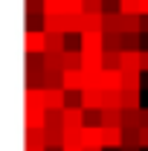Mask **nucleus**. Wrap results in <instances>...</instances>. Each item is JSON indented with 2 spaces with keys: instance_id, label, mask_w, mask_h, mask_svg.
<instances>
[{
  "instance_id": "f257e3e1",
  "label": "nucleus",
  "mask_w": 148,
  "mask_h": 151,
  "mask_svg": "<svg viewBox=\"0 0 148 151\" xmlns=\"http://www.w3.org/2000/svg\"><path fill=\"white\" fill-rule=\"evenodd\" d=\"M23 52L44 55L47 52V32L44 29H26L23 32Z\"/></svg>"
},
{
  "instance_id": "f03ea898",
  "label": "nucleus",
  "mask_w": 148,
  "mask_h": 151,
  "mask_svg": "<svg viewBox=\"0 0 148 151\" xmlns=\"http://www.w3.org/2000/svg\"><path fill=\"white\" fill-rule=\"evenodd\" d=\"M78 50H105V29H84L78 35Z\"/></svg>"
},
{
  "instance_id": "7ed1b4c3",
  "label": "nucleus",
  "mask_w": 148,
  "mask_h": 151,
  "mask_svg": "<svg viewBox=\"0 0 148 151\" xmlns=\"http://www.w3.org/2000/svg\"><path fill=\"white\" fill-rule=\"evenodd\" d=\"M102 90H122V70H111V67H102L99 70V84Z\"/></svg>"
},
{
  "instance_id": "20e7f679",
  "label": "nucleus",
  "mask_w": 148,
  "mask_h": 151,
  "mask_svg": "<svg viewBox=\"0 0 148 151\" xmlns=\"http://www.w3.org/2000/svg\"><path fill=\"white\" fill-rule=\"evenodd\" d=\"M81 145H102L105 148V128L102 125H84L81 128Z\"/></svg>"
},
{
  "instance_id": "39448f33",
  "label": "nucleus",
  "mask_w": 148,
  "mask_h": 151,
  "mask_svg": "<svg viewBox=\"0 0 148 151\" xmlns=\"http://www.w3.org/2000/svg\"><path fill=\"white\" fill-rule=\"evenodd\" d=\"M81 67L84 70H102L105 67V50H81Z\"/></svg>"
},
{
  "instance_id": "423d86ee",
  "label": "nucleus",
  "mask_w": 148,
  "mask_h": 151,
  "mask_svg": "<svg viewBox=\"0 0 148 151\" xmlns=\"http://www.w3.org/2000/svg\"><path fill=\"white\" fill-rule=\"evenodd\" d=\"M64 128H84V108L81 105L64 108Z\"/></svg>"
},
{
  "instance_id": "0eeeda50",
  "label": "nucleus",
  "mask_w": 148,
  "mask_h": 151,
  "mask_svg": "<svg viewBox=\"0 0 148 151\" xmlns=\"http://www.w3.org/2000/svg\"><path fill=\"white\" fill-rule=\"evenodd\" d=\"M23 128H47V108H26Z\"/></svg>"
},
{
  "instance_id": "6e6552de",
  "label": "nucleus",
  "mask_w": 148,
  "mask_h": 151,
  "mask_svg": "<svg viewBox=\"0 0 148 151\" xmlns=\"http://www.w3.org/2000/svg\"><path fill=\"white\" fill-rule=\"evenodd\" d=\"M102 96H105L102 87H84V90H81V108H84V111L102 108Z\"/></svg>"
},
{
  "instance_id": "1a4fd4ad",
  "label": "nucleus",
  "mask_w": 148,
  "mask_h": 151,
  "mask_svg": "<svg viewBox=\"0 0 148 151\" xmlns=\"http://www.w3.org/2000/svg\"><path fill=\"white\" fill-rule=\"evenodd\" d=\"M44 145L47 148H64V128L47 125L44 128Z\"/></svg>"
},
{
  "instance_id": "9d476101",
  "label": "nucleus",
  "mask_w": 148,
  "mask_h": 151,
  "mask_svg": "<svg viewBox=\"0 0 148 151\" xmlns=\"http://www.w3.org/2000/svg\"><path fill=\"white\" fill-rule=\"evenodd\" d=\"M47 108H67V90L64 87H44Z\"/></svg>"
},
{
  "instance_id": "9b49d317",
  "label": "nucleus",
  "mask_w": 148,
  "mask_h": 151,
  "mask_svg": "<svg viewBox=\"0 0 148 151\" xmlns=\"http://www.w3.org/2000/svg\"><path fill=\"white\" fill-rule=\"evenodd\" d=\"M61 87L64 90H84V76H81V70H64Z\"/></svg>"
},
{
  "instance_id": "f8f14e48",
  "label": "nucleus",
  "mask_w": 148,
  "mask_h": 151,
  "mask_svg": "<svg viewBox=\"0 0 148 151\" xmlns=\"http://www.w3.org/2000/svg\"><path fill=\"white\" fill-rule=\"evenodd\" d=\"M23 105H26V108H47L44 87H26V93H23Z\"/></svg>"
},
{
  "instance_id": "ddd939ff",
  "label": "nucleus",
  "mask_w": 148,
  "mask_h": 151,
  "mask_svg": "<svg viewBox=\"0 0 148 151\" xmlns=\"http://www.w3.org/2000/svg\"><path fill=\"white\" fill-rule=\"evenodd\" d=\"M105 128V125H102ZM125 145V131L122 128H105V148H113V151H119Z\"/></svg>"
},
{
  "instance_id": "4468645a",
  "label": "nucleus",
  "mask_w": 148,
  "mask_h": 151,
  "mask_svg": "<svg viewBox=\"0 0 148 151\" xmlns=\"http://www.w3.org/2000/svg\"><path fill=\"white\" fill-rule=\"evenodd\" d=\"M64 50H67V32H47V52H64Z\"/></svg>"
},
{
  "instance_id": "2eb2a0df",
  "label": "nucleus",
  "mask_w": 148,
  "mask_h": 151,
  "mask_svg": "<svg viewBox=\"0 0 148 151\" xmlns=\"http://www.w3.org/2000/svg\"><path fill=\"white\" fill-rule=\"evenodd\" d=\"M122 70H142V50H122Z\"/></svg>"
},
{
  "instance_id": "dca6fc26",
  "label": "nucleus",
  "mask_w": 148,
  "mask_h": 151,
  "mask_svg": "<svg viewBox=\"0 0 148 151\" xmlns=\"http://www.w3.org/2000/svg\"><path fill=\"white\" fill-rule=\"evenodd\" d=\"M122 90H142V70H122Z\"/></svg>"
},
{
  "instance_id": "f3484780",
  "label": "nucleus",
  "mask_w": 148,
  "mask_h": 151,
  "mask_svg": "<svg viewBox=\"0 0 148 151\" xmlns=\"http://www.w3.org/2000/svg\"><path fill=\"white\" fill-rule=\"evenodd\" d=\"M122 108L125 111H139L142 108V90H122Z\"/></svg>"
},
{
  "instance_id": "a211bd4d",
  "label": "nucleus",
  "mask_w": 148,
  "mask_h": 151,
  "mask_svg": "<svg viewBox=\"0 0 148 151\" xmlns=\"http://www.w3.org/2000/svg\"><path fill=\"white\" fill-rule=\"evenodd\" d=\"M61 58H64V70H81V50H64L61 52Z\"/></svg>"
},
{
  "instance_id": "6ab92c4d",
  "label": "nucleus",
  "mask_w": 148,
  "mask_h": 151,
  "mask_svg": "<svg viewBox=\"0 0 148 151\" xmlns=\"http://www.w3.org/2000/svg\"><path fill=\"white\" fill-rule=\"evenodd\" d=\"M111 108H122V90H105L102 111H111Z\"/></svg>"
},
{
  "instance_id": "aec40b11",
  "label": "nucleus",
  "mask_w": 148,
  "mask_h": 151,
  "mask_svg": "<svg viewBox=\"0 0 148 151\" xmlns=\"http://www.w3.org/2000/svg\"><path fill=\"white\" fill-rule=\"evenodd\" d=\"M122 50H142V32H122Z\"/></svg>"
},
{
  "instance_id": "412c9836",
  "label": "nucleus",
  "mask_w": 148,
  "mask_h": 151,
  "mask_svg": "<svg viewBox=\"0 0 148 151\" xmlns=\"http://www.w3.org/2000/svg\"><path fill=\"white\" fill-rule=\"evenodd\" d=\"M44 70H55V73H61V70H64V58H61V52H44Z\"/></svg>"
},
{
  "instance_id": "4be33fe9",
  "label": "nucleus",
  "mask_w": 148,
  "mask_h": 151,
  "mask_svg": "<svg viewBox=\"0 0 148 151\" xmlns=\"http://www.w3.org/2000/svg\"><path fill=\"white\" fill-rule=\"evenodd\" d=\"M105 50H122V32L105 29Z\"/></svg>"
},
{
  "instance_id": "5701e85b",
  "label": "nucleus",
  "mask_w": 148,
  "mask_h": 151,
  "mask_svg": "<svg viewBox=\"0 0 148 151\" xmlns=\"http://www.w3.org/2000/svg\"><path fill=\"white\" fill-rule=\"evenodd\" d=\"M47 15H67V0H44Z\"/></svg>"
},
{
  "instance_id": "b1692460",
  "label": "nucleus",
  "mask_w": 148,
  "mask_h": 151,
  "mask_svg": "<svg viewBox=\"0 0 148 151\" xmlns=\"http://www.w3.org/2000/svg\"><path fill=\"white\" fill-rule=\"evenodd\" d=\"M119 12L122 15H142V3L139 0H119Z\"/></svg>"
},
{
  "instance_id": "393cba45",
  "label": "nucleus",
  "mask_w": 148,
  "mask_h": 151,
  "mask_svg": "<svg viewBox=\"0 0 148 151\" xmlns=\"http://www.w3.org/2000/svg\"><path fill=\"white\" fill-rule=\"evenodd\" d=\"M84 125H102V108L84 111Z\"/></svg>"
},
{
  "instance_id": "a878e982",
  "label": "nucleus",
  "mask_w": 148,
  "mask_h": 151,
  "mask_svg": "<svg viewBox=\"0 0 148 151\" xmlns=\"http://www.w3.org/2000/svg\"><path fill=\"white\" fill-rule=\"evenodd\" d=\"M84 12H105V0H84Z\"/></svg>"
},
{
  "instance_id": "bb28decb",
  "label": "nucleus",
  "mask_w": 148,
  "mask_h": 151,
  "mask_svg": "<svg viewBox=\"0 0 148 151\" xmlns=\"http://www.w3.org/2000/svg\"><path fill=\"white\" fill-rule=\"evenodd\" d=\"M142 111V108H139ZM139 111H125V125H142L139 122Z\"/></svg>"
},
{
  "instance_id": "cd10ccee",
  "label": "nucleus",
  "mask_w": 148,
  "mask_h": 151,
  "mask_svg": "<svg viewBox=\"0 0 148 151\" xmlns=\"http://www.w3.org/2000/svg\"><path fill=\"white\" fill-rule=\"evenodd\" d=\"M23 151H47L44 142H23Z\"/></svg>"
},
{
  "instance_id": "c85d7f7f",
  "label": "nucleus",
  "mask_w": 148,
  "mask_h": 151,
  "mask_svg": "<svg viewBox=\"0 0 148 151\" xmlns=\"http://www.w3.org/2000/svg\"><path fill=\"white\" fill-rule=\"evenodd\" d=\"M139 145L148 148V125H142V131H139Z\"/></svg>"
},
{
  "instance_id": "c756f323",
  "label": "nucleus",
  "mask_w": 148,
  "mask_h": 151,
  "mask_svg": "<svg viewBox=\"0 0 148 151\" xmlns=\"http://www.w3.org/2000/svg\"><path fill=\"white\" fill-rule=\"evenodd\" d=\"M139 122H142V125H148V108H142V111H139Z\"/></svg>"
},
{
  "instance_id": "7c9ffc66",
  "label": "nucleus",
  "mask_w": 148,
  "mask_h": 151,
  "mask_svg": "<svg viewBox=\"0 0 148 151\" xmlns=\"http://www.w3.org/2000/svg\"><path fill=\"white\" fill-rule=\"evenodd\" d=\"M142 73H148V50H142Z\"/></svg>"
},
{
  "instance_id": "2f4dec72",
  "label": "nucleus",
  "mask_w": 148,
  "mask_h": 151,
  "mask_svg": "<svg viewBox=\"0 0 148 151\" xmlns=\"http://www.w3.org/2000/svg\"><path fill=\"white\" fill-rule=\"evenodd\" d=\"M61 151H84V145H64Z\"/></svg>"
},
{
  "instance_id": "473e14b6",
  "label": "nucleus",
  "mask_w": 148,
  "mask_h": 151,
  "mask_svg": "<svg viewBox=\"0 0 148 151\" xmlns=\"http://www.w3.org/2000/svg\"><path fill=\"white\" fill-rule=\"evenodd\" d=\"M84 151H105L102 145H84Z\"/></svg>"
},
{
  "instance_id": "72a5a7b5",
  "label": "nucleus",
  "mask_w": 148,
  "mask_h": 151,
  "mask_svg": "<svg viewBox=\"0 0 148 151\" xmlns=\"http://www.w3.org/2000/svg\"><path fill=\"white\" fill-rule=\"evenodd\" d=\"M119 151H139V148H137V145H122Z\"/></svg>"
},
{
  "instance_id": "f704fd0d",
  "label": "nucleus",
  "mask_w": 148,
  "mask_h": 151,
  "mask_svg": "<svg viewBox=\"0 0 148 151\" xmlns=\"http://www.w3.org/2000/svg\"><path fill=\"white\" fill-rule=\"evenodd\" d=\"M142 3V15H148V0H139Z\"/></svg>"
}]
</instances>
